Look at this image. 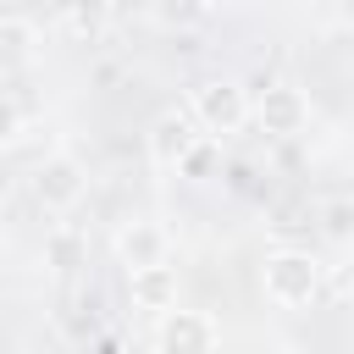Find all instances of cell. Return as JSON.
I'll use <instances>...</instances> for the list:
<instances>
[{
  "label": "cell",
  "mask_w": 354,
  "mask_h": 354,
  "mask_svg": "<svg viewBox=\"0 0 354 354\" xmlns=\"http://www.w3.org/2000/svg\"><path fill=\"white\" fill-rule=\"evenodd\" d=\"M321 277H326V266H321L310 249H271L266 266H260V288H266V299L282 304V310L315 304V299H321Z\"/></svg>",
  "instance_id": "obj_1"
},
{
  "label": "cell",
  "mask_w": 354,
  "mask_h": 354,
  "mask_svg": "<svg viewBox=\"0 0 354 354\" xmlns=\"http://www.w3.org/2000/svg\"><path fill=\"white\" fill-rule=\"evenodd\" d=\"M188 116L199 122L205 138H232V133H243V122H249V88L232 83V77H205V83H194V94H188Z\"/></svg>",
  "instance_id": "obj_2"
},
{
  "label": "cell",
  "mask_w": 354,
  "mask_h": 354,
  "mask_svg": "<svg viewBox=\"0 0 354 354\" xmlns=\"http://www.w3.org/2000/svg\"><path fill=\"white\" fill-rule=\"evenodd\" d=\"M249 116L260 122V133L271 138H299L310 127V100L293 88V83H266L254 100H249Z\"/></svg>",
  "instance_id": "obj_3"
},
{
  "label": "cell",
  "mask_w": 354,
  "mask_h": 354,
  "mask_svg": "<svg viewBox=\"0 0 354 354\" xmlns=\"http://www.w3.org/2000/svg\"><path fill=\"white\" fill-rule=\"evenodd\" d=\"M33 199L44 205V210H72L77 199H83V188H88V171H83V160L77 155H44L39 166H33Z\"/></svg>",
  "instance_id": "obj_4"
},
{
  "label": "cell",
  "mask_w": 354,
  "mask_h": 354,
  "mask_svg": "<svg viewBox=\"0 0 354 354\" xmlns=\"http://www.w3.org/2000/svg\"><path fill=\"white\" fill-rule=\"evenodd\" d=\"M205 133H199V122L183 111V105H171V111H160L155 122H149V160L155 166H166V171H177L183 166V155L199 144Z\"/></svg>",
  "instance_id": "obj_5"
},
{
  "label": "cell",
  "mask_w": 354,
  "mask_h": 354,
  "mask_svg": "<svg viewBox=\"0 0 354 354\" xmlns=\"http://www.w3.org/2000/svg\"><path fill=\"white\" fill-rule=\"evenodd\" d=\"M111 249H116V260L133 271V266H155V260H171V232L160 227V221H122L116 227V238H111Z\"/></svg>",
  "instance_id": "obj_6"
},
{
  "label": "cell",
  "mask_w": 354,
  "mask_h": 354,
  "mask_svg": "<svg viewBox=\"0 0 354 354\" xmlns=\"http://www.w3.org/2000/svg\"><path fill=\"white\" fill-rule=\"evenodd\" d=\"M221 343V326L205 315V310H160V326H155V348H216Z\"/></svg>",
  "instance_id": "obj_7"
},
{
  "label": "cell",
  "mask_w": 354,
  "mask_h": 354,
  "mask_svg": "<svg viewBox=\"0 0 354 354\" xmlns=\"http://www.w3.org/2000/svg\"><path fill=\"white\" fill-rule=\"evenodd\" d=\"M127 293H133V304L149 310V315L171 310V304H177V266H171V260L133 266V271H127Z\"/></svg>",
  "instance_id": "obj_8"
},
{
  "label": "cell",
  "mask_w": 354,
  "mask_h": 354,
  "mask_svg": "<svg viewBox=\"0 0 354 354\" xmlns=\"http://www.w3.org/2000/svg\"><path fill=\"white\" fill-rule=\"evenodd\" d=\"M44 50V33L28 22V17H0V77H17L39 61Z\"/></svg>",
  "instance_id": "obj_9"
},
{
  "label": "cell",
  "mask_w": 354,
  "mask_h": 354,
  "mask_svg": "<svg viewBox=\"0 0 354 354\" xmlns=\"http://www.w3.org/2000/svg\"><path fill=\"white\" fill-rule=\"evenodd\" d=\"M66 33H72L77 44L100 39V33H105V0H66Z\"/></svg>",
  "instance_id": "obj_10"
},
{
  "label": "cell",
  "mask_w": 354,
  "mask_h": 354,
  "mask_svg": "<svg viewBox=\"0 0 354 354\" xmlns=\"http://www.w3.org/2000/svg\"><path fill=\"white\" fill-rule=\"evenodd\" d=\"M44 260H50L55 271H77V266H83V238H77L72 227H55L50 243H44Z\"/></svg>",
  "instance_id": "obj_11"
},
{
  "label": "cell",
  "mask_w": 354,
  "mask_h": 354,
  "mask_svg": "<svg viewBox=\"0 0 354 354\" xmlns=\"http://www.w3.org/2000/svg\"><path fill=\"white\" fill-rule=\"evenodd\" d=\"M321 227H326V238H337V243H348V232H354V199H343V194H332V199L321 205Z\"/></svg>",
  "instance_id": "obj_12"
},
{
  "label": "cell",
  "mask_w": 354,
  "mask_h": 354,
  "mask_svg": "<svg viewBox=\"0 0 354 354\" xmlns=\"http://www.w3.org/2000/svg\"><path fill=\"white\" fill-rule=\"evenodd\" d=\"M22 138V105L11 94H0V149H11Z\"/></svg>",
  "instance_id": "obj_13"
},
{
  "label": "cell",
  "mask_w": 354,
  "mask_h": 354,
  "mask_svg": "<svg viewBox=\"0 0 354 354\" xmlns=\"http://www.w3.org/2000/svg\"><path fill=\"white\" fill-rule=\"evenodd\" d=\"M205 11H210V0H160V17L166 22H194Z\"/></svg>",
  "instance_id": "obj_14"
}]
</instances>
